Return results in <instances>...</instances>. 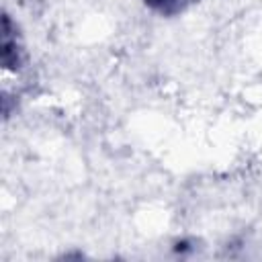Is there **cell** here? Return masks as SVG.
<instances>
[{
	"instance_id": "cell-1",
	"label": "cell",
	"mask_w": 262,
	"mask_h": 262,
	"mask_svg": "<svg viewBox=\"0 0 262 262\" xmlns=\"http://www.w3.org/2000/svg\"><path fill=\"white\" fill-rule=\"evenodd\" d=\"M0 53H2V68L6 72H18L25 61H27V51L18 33L16 23L10 18L8 12L2 16V43H0Z\"/></svg>"
},
{
	"instance_id": "cell-2",
	"label": "cell",
	"mask_w": 262,
	"mask_h": 262,
	"mask_svg": "<svg viewBox=\"0 0 262 262\" xmlns=\"http://www.w3.org/2000/svg\"><path fill=\"white\" fill-rule=\"evenodd\" d=\"M151 12L160 16H176L184 10H188L199 0H141Z\"/></svg>"
}]
</instances>
